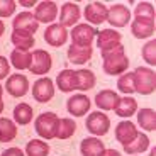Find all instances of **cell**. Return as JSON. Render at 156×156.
I'll return each mask as SVG.
<instances>
[{
    "label": "cell",
    "mask_w": 156,
    "mask_h": 156,
    "mask_svg": "<svg viewBox=\"0 0 156 156\" xmlns=\"http://www.w3.org/2000/svg\"><path fill=\"white\" fill-rule=\"evenodd\" d=\"M10 41L16 46V49H20V51H29L36 43L34 36L26 31H14L10 36Z\"/></svg>",
    "instance_id": "cb8c5ba5"
},
{
    "label": "cell",
    "mask_w": 156,
    "mask_h": 156,
    "mask_svg": "<svg viewBox=\"0 0 156 156\" xmlns=\"http://www.w3.org/2000/svg\"><path fill=\"white\" fill-rule=\"evenodd\" d=\"M32 115H34L32 107L29 104H26V102L16 105V109H14V122L19 126H27L32 121Z\"/></svg>",
    "instance_id": "f1b7e54d"
},
{
    "label": "cell",
    "mask_w": 156,
    "mask_h": 156,
    "mask_svg": "<svg viewBox=\"0 0 156 156\" xmlns=\"http://www.w3.org/2000/svg\"><path fill=\"white\" fill-rule=\"evenodd\" d=\"M49 144L43 139H31L26 144V156H48Z\"/></svg>",
    "instance_id": "1f68e13d"
},
{
    "label": "cell",
    "mask_w": 156,
    "mask_h": 156,
    "mask_svg": "<svg viewBox=\"0 0 156 156\" xmlns=\"http://www.w3.org/2000/svg\"><path fill=\"white\" fill-rule=\"evenodd\" d=\"M92 55H94V48L92 46H75V44H71L66 51L68 59L71 63H75V65H83V63H87L92 58Z\"/></svg>",
    "instance_id": "44dd1931"
},
{
    "label": "cell",
    "mask_w": 156,
    "mask_h": 156,
    "mask_svg": "<svg viewBox=\"0 0 156 156\" xmlns=\"http://www.w3.org/2000/svg\"><path fill=\"white\" fill-rule=\"evenodd\" d=\"M98 31L90 26V24H76L75 27H71V44L75 46H92L94 39L97 37Z\"/></svg>",
    "instance_id": "5b68a950"
},
{
    "label": "cell",
    "mask_w": 156,
    "mask_h": 156,
    "mask_svg": "<svg viewBox=\"0 0 156 156\" xmlns=\"http://www.w3.org/2000/svg\"><path fill=\"white\" fill-rule=\"evenodd\" d=\"M16 12L14 0H0V17H10Z\"/></svg>",
    "instance_id": "d590c367"
},
{
    "label": "cell",
    "mask_w": 156,
    "mask_h": 156,
    "mask_svg": "<svg viewBox=\"0 0 156 156\" xmlns=\"http://www.w3.org/2000/svg\"><path fill=\"white\" fill-rule=\"evenodd\" d=\"M10 63L17 70H29V66H31V51L14 49L10 53Z\"/></svg>",
    "instance_id": "4dcf8cb0"
},
{
    "label": "cell",
    "mask_w": 156,
    "mask_h": 156,
    "mask_svg": "<svg viewBox=\"0 0 156 156\" xmlns=\"http://www.w3.org/2000/svg\"><path fill=\"white\" fill-rule=\"evenodd\" d=\"M5 90L7 94L12 97H24V95L29 92V80L26 75H10L7 76V82H5Z\"/></svg>",
    "instance_id": "30bf717a"
},
{
    "label": "cell",
    "mask_w": 156,
    "mask_h": 156,
    "mask_svg": "<svg viewBox=\"0 0 156 156\" xmlns=\"http://www.w3.org/2000/svg\"><path fill=\"white\" fill-rule=\"evenodd\" d=\"M100 55H102V59H104L102 68L107 75L115 76V75H122L127 71L131 61H129L127 55H126V48L122 44H119V46L112 48L109 51H104Z\"/></svg>",
    "instance_id": "6da1fadb"
},
{
    "label": "cell",
    "mask_w": 156,
    "mask_h": 156,
    "mask_svg": "<svg viewBox=\"0 0 156 156\" xmlns=\"http://www.w3.org/2000/svg\"><path fill=\"white\" fill-rule=\"evenodd\" d=\"M149 156H156V148H153L151 151H149Z\"/></svg>",
    "instance_id": "b9f144b4"
},
{
    "label": "cell",
    "mask_w": 156,
    "mask_h": 156,
    "mask_svg": "<svg viewBox=\"0 0 156 156\" xmlns=\"http://www.w3.org/2000/svg\"><path fill=\"white\" fill-rule=\"evenodd\" d=\"M2 95H4V87L0 85V100H2Z\"/></svg>",
    "instance_id": "ee69618b"
},
{
    "label": "cell",
    "mask_w": 156,
    "mask_h": 156,
    "mask_svg": "<svg viewBox=\"0 0 156 156\" xmlns=\"http://www.w3.org/2000/svg\"><path fill=\"white\" fill-rule=\"evenodd\" d=\"M122 44V34L115 29H104L97 34V46L100 48V53L109 51L112 48Z\"/></svg>",
    "instance_id": "4fadbf2b"
},
{
    "label": "cell",
    "mask_w": 156,
    "mask_h": 156,
    "mask_svg": "<svg viewBox=\"0 0 156 156\" xmlns=\"http://www.w3.org/2000/svg\"><path fill=\"white\" fill-rule=\"evenodd\" d=\"M85 20L90 22L92 26H98L102 22H107V5L102 2H92L85 7L83 10Z\"/></svg>",
    "instance_id": "5bb4252c"
},
{
    "label": "cell",
    "mask_w": 156,
    "mask_h": 156,
    "mask_svg": "<svg viewBox=\"0 0 156 156\" xmlns=\"http://www.w3.org/2000/svg\"><path fill=\"white\" fill-rule=\"evenodd\" d=\"M141 56H143V59L148 65L154 66L156 65V39H151V41H148L144 44V48L141 51Z\"/></svg>",
    "instance_id": "e575fe53"
},
{
    "label": "cell",
    "mask_w": 156,
    "mask_h": 156,
    "mask_svg": "<svg viewBox=\"0 0 156 156\" xmlns=\"http://www.w3.org/2000/svg\"><path fill=\"white\" fill-rule=\"evenodd\" d=\"M154 27H156V20H151V19L134 17V20L131 22V32L136 39H146L149 36H153Z\"/></svg>",
    "instance_id": "e0dca14e"
},
{
    "label": "cell",
    "mask_w": 156,
    "mask_h": 156,
    "mask_svg": "<svg viewBox=\"0 0 156 156\" xmlns=\"http://www.w3.org/2000/svg\"><path fill=\"white\" fill-rule=\"evenodd\" d=\"M34 17L39 24H53V20H56L58 17V5L53 0H43L36 5Z\"/></svg>",
    "instance_id": "9c48e42d"
},
{
    "label": "cell",
    "mask_w": 156,
    "mask_h": 156,
    "mask_svg": "<svg viewBox=\"0 0 156 156\" xmlns=\"http://www.w3.org/2000/svg\"><path fill=\"white\" fill-rule=\"evenodd\" d=\"M107 22L114 27H126L131 22V10L124 4H114L107 7Z\"/></svg>",
    "instance_id": "ba28073f"
},
{
    "label": "cell",
    "mask_w": 156,
    "mask_h": 156,
    "mask_svg": "<svg viewBox=\"0 0 156 156\" xmlns=\"http://www.w3.org/2000/svg\"><path fill=\"white\" fill-rule=\"evenodd\" d=\"M137 124L144 131H154L156 129V112L153 109H137Z\"/></svg>",
    "instance_id": "83f0119b"
},
{
    "label": "cell",
    "mask_w": 156,
    "mask_h": 156,
    "mask_svg": "<svg viewBox=\"0 0 156 156\" xmlns=\"http://www.w3.org/2000/svg\"><path fill=\"white\" fill-rule=\"evenodd\" d=\"M92 107V100L83 94H76L66 100V110L75 117H83Z\"/></svg>",
    "instance_id": "9a60e30c"
},
{
    "label": "cell",
    "mask_w": 156,
    "mask_h": 156,
    "mask_svg": "<svg viewBox=\"0 0 156 156\" xmlns=\"http://www.w3.org/2000/svg\"><path fill=\"white\" fill-rule=\"evenodd\" d=\"M134 16L136 17H143V19H151L156 20V10L154 5L151 2H139L134 9Z\"/></svg>",
    "instance_id": "836d02e7"
},
{
    "label": "cell",
    "mask_w": 156,
    "mask_h": 156,
    "mask_svg": "<svg viewBox=\"0 0 156 156\" xmlns=\"http://www.w3.org/2000/svg\"><path fill=\"white\" fill-rule=\"evenodd\" d=\"M68 36H70V32L63 27V26L53 22V24H49L46 27V31H44V41L53 48H59L68 41Z\"/></svg>",
    "instance_id": "7c38bea8"
},
{
    "label": "cell",
    "mask_w": 156,
    "mask_h": 156,
    "mask_svg": "<svg viewBox=\"0 0 156 156\" xmlns=\"http://www.w3.org/2000/svg\"><path fill=\"white\" fill-rule=\"evenodd\" d=\"M17 137V124L12 119L0 117V143H10Z\"/></svg>",
    "instance_id": "4316f807"
},
{
    "label": "cell",
    "mask_w": 156,
    "mask_h": 156,
    "mask_svg": "<svg viewBox=\"0 0 156 156\" xmlns=\"http://www.w3.org/2000/svg\"><path fill=\"white\" fill-rule=\"evenodd\" d=\"M0 156H26V154L22 153L20 148H9V149H5Z\"/></svg>",
    "instance_id": "74e56055"
},
{
    "label": "cell",
    "mask_w": 156,
    "mask_h": 156,
    "mask_svg": "<svg viewBox=\"0 0 156 156\" xmlns=\"http://www.w3.org/2000/svg\"><path fill=\"white\" fill-rule=\"evenodd\" d=\"M20 5H26V7H32V5H34V0H32V2H20Z\"/></svg>",
    "instance_id": "60d3db41"
},
{
    "label": "cell",
    "mask_w": 156,
    "mask_h": 156,
    "mask_svg": "<svg viewBox=\"0 0 156 156\" xmlns=\"http://www.w3.org/2000/svg\"><path fill=\"white\" fill-rule=\"evenodd\" d=\"M117 88H119V92H122V94H126V95H131V94L136 92V90H134L133 71H126V73H122L121 76H119V80H117Z\"/></svg>",
    "instance_id": "d6a6232c"
},
{
    "label": "cell",
    "mask_w": 156,
    "mask_h": 156,
    "mask_svg": "<svg viewBox=\"0 0 156 156\" xmlns=\"http://www.w3.org/2000/svg\"><path fill=\"white\" fill-rule=\"evenodd\" d=\"M124 151L127 154H137V153H144L146 149L149 148V137L146 133H137V136L134 137L129 144L122 146Z\"/></svg>",
    "instance_id": "d4e9b609"
},
{
    "label": "cell",
    "mask_w": 156,
    "mask_h": 156,
    "mask_svg": "<svg viewBox=\"0 0 156 156\" xmlns=\"http://www.w3.org/2000/svg\"><path fill=\"white\" fill-rule=\"evenodd\" d=\"M9 71H10V63L5 56H0V80L9 76Z\"/></svg>",
    "instance_id": "8d00e7d4"
},
{
    "label": "cell",
    "mask_w": 156,
    "mask_h": 156,
    "mask_svg": "<svg viewBox=\"0 0 156 156\" xmlns=\"http://www.w3.org/2000/svg\"><path fill=\"white\" fill-rule=\"evenodd\" d=\"M12 26H14V31H26L34 36V32L39 27V22L36 20L34 14H31V12H20V14H17L14 17Z\"/></svg>",
    "instance_id": "2e32d148"
},
{
    "label": "cell",
    "mask_w": 156,
    "mask_h": 156,
    "mask_svg": "<svg viewBox=\"0 0 156 156\" xmlns=\"http://www.w3.org/2000/svg\"><path fill=\"white\" fill-rule=\"evenodd\" d=\"M115 114L119 117H131L134 115V114L137 112V100L136 98H133L131 95H126V97H122L121 100H119V104H117L115 109Z\"/></svg>",
    "instance_id": "484cf974"
},
{
    "label": "cell",
    "mask_w": 156,
    "mask_h": 156,
    "mask_svg": "<svg viewBox=\"0 0 156 156\" xmlns=\"http://www.w3.org/2000/svg\"><path fill=\"white\" fill-rule=\"evenodd\" d=\"M58 122L59 117L55 112H43L41 115L36 117L34 121V131L41 139H55L56 131H58Z\"/></svg>",
    "instance_id": "3957f363"
},
{
    "label": "cell",
    "mask_w": 156,
    "mask_h": 156,
    "mask_svg": "<svg viewBox=\"0 0 156 156\" xmlns=\"http://www.w3.org/2000/svg\"><path fill=\"white\" fill-rule=\"evenodd\" d=\"M4 31H5V24H4V20H0V36L4 34Z\"/></svg>",
    "instance_id": "ab89813d"
},
{
    "label": "cell",
    "mask_w": 156,
    "mask_h": 156,
    "mask_svg": "<svg viewBox=\"0 0 156 156\" xmlns=\"http://www.w3.org/2000/svg\"><path fill=\"white\" fill-rule=\"evenodd\" d=\"M32 97L39 104H48L51 98L55 97V83L48 76L37 78L32 85Z\"/></svg>",
    "instance_id": "52a82bcc"
},
{
    "label": "cell",
    "mask_w": 156,
    "mask_h": 156,
    "mask_svg": "<svg viewBox=\"0 0 156 156\" xmlns=\"http://www.w3.org/2000/svg\"><path fill=\"white\" fill-rule=\"evenodd\" d=\"M102 156H122V154L117 149H105V151L102 153Z\"/></svg>",
    "instance_id": "f35d334b"
},
{
    "label": "cell",
    "mask_w": 156,
    "mask_h": 156,
    "mask_svg": "<svg viewBox=\"0 0 156 156\" xmlns=\"http://www.w3.org/2000/svg\"><path fill=\"white\" fill-rule=\"evenodd\" d=\"M53 68V58L46 49H34L31 53V66L29 71L32 75H46Z\"/></svg>",
    "instance_id": "8992f818"
},
{
    "label": "cell",
    "mask_w": 156,
    "mask_h": 156,
    "mask_svg": "<svg viewBox=\"0 0 156 156\" xmlns=\"http://www.w3.org/2000/svg\"><path fill=\"white\" fill-rule=\"evenodd\" d=\"M119 100H121L119 94L114 92V90H109V88L100 90L95 95V104H97V107L100 110H114L117 107V104H119Z\"/></svg>",
    "instance_id": "d6986e66"
},
{
    "label": "cell",
    "mask_w": 156,
    "mask_h": 156,
    "mask_svg": "<svg viewBox=\"0 0 156 156\" xmlns=\"http://www.w3.org/2000/svg\"><path fill=\"white\" fill-rule=\"evenodd\" d=\"M56 85H58V88L61 90V92H65V94L76 90V78H75V71L73 70H68V68L61 70L58 73V76H56Z\"/></svg>",
    "instance_id": "7402d4cb"
},
{
    "label": "cell",
    "mask_w": 156,
    "mask_h": 156,
    "mask_svg": "<svg viewBox=\"0 0 156 156\" xmlns=\"http://www.w3.org/2000/svg\"><path fill=\"white\" fill-rule=\"evenodd\" d=\"M80 16H82V10H80L78 4L66 2L61 5V10H59V26H63L65 29L75 27L80 20Z\"/></svg>",
    "instance_id": "8fae6325"
},
{
    "label": "cell",
    "mask_w": 156,
    "mask_h": 156,
    "mask_svg": "<svg viewBox=\"0 0 156 156\" xmlns=\"http://www.w3.org/2000/svg\"><path fill=\"white\" fill-rule=\"evenodd\" d=\"M85 127L90 134H94L95 137H100V136H105L110 129V119L109 115H105L104 112L97 110V112H92L87 115V122H85Z\"/></svg>",
    "instance_id": "277c9868"
},
{
    "label": "cell",
    "mask_w": 156,
    "mask_h": 156,
    "mask_svg": "<svg viewBox=\"0 0 156 156\" xmlns=\"http://www.w3.org/2000/svg\"><path fill=\"white\" fill-rule=\"evenodd\" d=\"M75 78H76V90H82V92H87V90H92L97 83V78H95L94 71L92 70H76L75 71Z\"/></svg>",
    "instance_id": "603a6c76"
},
{
    "label": "cell",
    "mask_w": 156,
    "mask_h": 156,
    "mask_svg": "<svg viewBox=\"0 0 156 156\" xmlns=\"http://www.w3.org/2000/svg\"><path fill=\"white\" fill-rule=\"evenodd\" d=\"M76 133V122L70 117H63L58 122V131H56V139H70Z\"/></svg>",
    "instance_id": "f546056e"
},
{
    "label": "cell",
    "mask_w": 156,
    "mask_h": 156,
    "mask_svg": "<svg viewBox=\"0 0 156 156\" xmlns=\"http://www.w3.org/2000/svg\"><path fill=\"white\" fill-rule=\"evenodd\" d=\"M137 133H139V131H137L136 124H134V122H131L129 119H127V121L119 122V124L115 126V139L119 141L122 146L129 144V143H131V141L137 136Z\"/></svg>",
    "instance_id": "ac0fdd59"
},
{
    "label": "cell",
    "mask_w": 156,
    "mask_h": 156,
    "mask_svg": "<svg viewBox=\"0 0 156 156\" xmlns=\"http://www.w3.org/2000/svg\"><path fill=\"white\" fill-rule=\"evenodd\" d=\"M134 90L139 95H151L156 90V73L148 66H137L133 71Z\"/></svg>",
    "instance_id": "7a4b0ae2"
},
{
    "label": "cell",
    "mask_w": 156,
    "mask_h": 156,
    "mask_svg": "<svg viewBox=\"0 0 156 156\" xmlns=\"http://www.w3.org/2000/svg\"><path fill=\"white\" fill-rule=\"evenodd\" d=\"M105 144L100 141V137H85L80 143V153L82 156H102V153L105 151Z\"/></svg>",
    "instance_id": "ffe728a7"
},
{
    "label": "cell",
    "mask_w": 156,
    "mask_h": 156,
    "mask_svg": "<svg viewBox=\"0 0 156 156\" xmlns=\"http://www.w3.org/2000/svg\"><path fill=\"white\" fill-rule=\"evenodd\" d=\"M4 107H5V105H4V102H2V100H0V114H2V112H4Z\"/></svg>",
    "instance_id": "7bdbcfd3"
}]
</instances>
